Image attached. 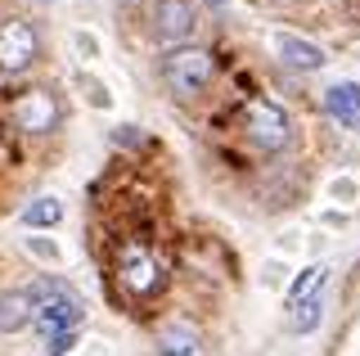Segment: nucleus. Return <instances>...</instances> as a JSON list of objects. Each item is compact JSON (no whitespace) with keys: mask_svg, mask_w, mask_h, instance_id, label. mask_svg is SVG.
I'll list each match as a JSON object with an SVG mask.
<instances>
[{"mask_svg":"<svg viewBox=\"0 0 360 356\" xmlns=\"http://www.w3.org/2000/svg\"><path fill=\"white\" fill-rule=\"evenodd\" d=\"M275 50L284 54L288 68H302V72H320L324 59H329V54L315 46V41H302V37H292V32H279V37H275Z\"/></svg>","mask_w":360,"mask_h":356,"instance_id":"9","label":"nucleus"},{"mask_svg":"<svg viewBox=\"0 0 360 356\" xmlns=\"http://www.w3.org/2000/svg\"><path fill=\"white\" fill-rule=\"evenodd\" d=\"M77 348V329L72 333H54V338H45V356H68Z\"/></svg>","mask_w":360,"mask_h":356,"instance_id":"15","label":"nucleus"},{"mask_svg":"<svg viewBox=\"0 0 360 356\" xmlns=\"http://www.w3.org/2000/svg\"><path fill=\"white\" fill-rule=\"evenodd\" d=\"M37 320V293L32 288H5L0 293V333H18Z\"/></svg>","mask_w":360,"mask_h":356,"instance_id":"8","label":"nucleus"},{"mask_svg":"<svg viewBox=\"0 0 360 356\" xmlns=\"http://www.w3.org/2000/svg\"><path fill=\"white\" fill-rule=\"evenodd\" d=\"M243 136L252 140L262 153H279L292 140V122H288L284 108L270 104V99H248V108H243Z\"/></svg>","mask_w":360,"mask_h":356,"instance_id":"4","label":"nucleus"},{"mask_svg":"<svg viewBox=\"0 0 360 356\" xmlns=\"http://www.w3.org/2000/svg\"><path fill=\"white\" fill-rule=\"evenodd\" d=\"M212 77H217V59H212V50H202V46H180V50H172L162 59V82L172 86L180 99L207 91Z\"/></svg>","mask_w":360,"mask_h":356,"instance_id":"3","label":"nucleus"},{"mask_svg":"<svg viewBox=\"0 0 360 356\" xmlns=\"http://www.w3.org/2000/svg\"><path fill=\"white\" fill-rule=\"evenodd\" d=\"M207 5H217V9H221V5H225V0H207Z\"/></svg>","mask_w":360,"mask_h":356,"instance_id":"16","label":"nucleus"},{"mask_svg":"<svg viewBox=\"0 0 360 356\" xmlns=\"http://www.w3.org/2000/svg\"><path fill=\"white\" fill-rule=\"evenodd\" d=\"M194 27H198V14H194L189 0H158L153 5V37L162 41V46L180 50L189 37H194Z\"/></svg>","mask_w":360,"mask_h":356,"instance_id":"7","label":"nucleus"},{"mask_svg":"<svg viewBox=\"0 0 360 356\" xmlns=\"http://www.w3.org/2000/svg\"><path fill=\"white\" fill-rule=\"evenodd\" d=\"M41 54L37 27L27 18H5L0 23V72H27Z\"/></svg>","mask_w":360,"mask_h":356,"instance_id":"6","label":"nucleus"},{"mask_svg":"<svg viewBox=\"0 0 360 356\" xmlns=\"http://www.w3.org/2000/svg\"><path fill=\"white\" fill-rule=\"evenodd\" d=\"M324 108L342 122V127H360V82H338L324 91Z\"/></svg>","mask_w":360,"mask_h":356,"instance_id":"10","label":"nucleus"},{"mask_svg":"<svg viewBox=\"0 0 360 356\" xmlns=\"http://www.w3.org/2000/svg\"><path fill=\"white\" fill-rule=\"evenodd\" d=\"M158 356H198V338L189 329H167L162 338H158Z\"/></svg>","mask_w":360,"mask_h":356,"instance_id":"12","label":"nucleus"},{"mask_svg":"<svg viewBox=\"0 0 360 356\" xmlns=\"http://www.w3.org/2000/svg\"><path fill=\"white\" fill-rule=\"evenodd\" d=\"M32 293H37V329H41V343L54 338V333L82 329L86 303H82V293H77L68 280H41Z\"/></svg>","mask_w":360,"mask_h":356,"instance_id":"2","label":"nucleus"},{"mask_svg":"<svg viewBox=\"0 0 360 356\" xmlns=\"http://www.w3.org/2000/svg\"><path fill=\"white\" fill-rule=\"evenodd\" d=\"M9 117L27 136H45V131L59 127V99H54L50 86H27V91L9 95Z\"/></svg>","mask_w":360,"mask_h":356,"instance_id":"5","label":"nucleus"},{"mask_svg":"<svg viewBox=\"0 0 360 356\" xmlns=\"http://www.w3.org/2000/svg\"><path fill=\"white\" fill-rule=\"evenodd\" d=\"M329 280V266H307V271L292 280V288H288V307L297 311V307H307L315 293H320V284Z\"/></svg>","mask_w":360,"mask_h":356,"instance_id":"11","label":"nucleus"},{"mask_svg":"<svg viewBox=\"0 0 360 356\" xmlns=\"http://www.w3.org/2000/svg\"><path fill=\"white\" fill-rule=\"evenodd\" d=\"M320 316H324V298L315 293V298H311L307 307H297V311H292V325H297L302 333H311L315 325H320Z\"/></svg>","mask_w":360,"mask_h":356,"instance_id":"14","label":"nucleus"},{"mask_svg":"<svg viewBox=\"0 0 360 356\" xmlns=\"http://www.w3.org/2000/svg\"><path fill=\"white\" fill-rule=\"evenodd\" d=\"M112 275H117V288L122 298H131V303H149V298L162 293L167 284V262L162 253L153 248L149 239H127L117 248V258H112Z\"/></svg>","mask_w":360,"mask_h":356,"instance_id":"1","label":"nucleus"},{"mask_svg":"<svg viewBox=\"0 0 360 356\" xmlns=\"http://www.w3.org/2000/svg\"><path fill=\"white\" fill-rule=\"evenodd\" d=\"M59 221H63L59 198H37V203H27V212H22V226H59Z\"/></svg>","mask_w":360,"mask_h":356,"instance_id":"13","label":"nucleus"}]
</instances>
